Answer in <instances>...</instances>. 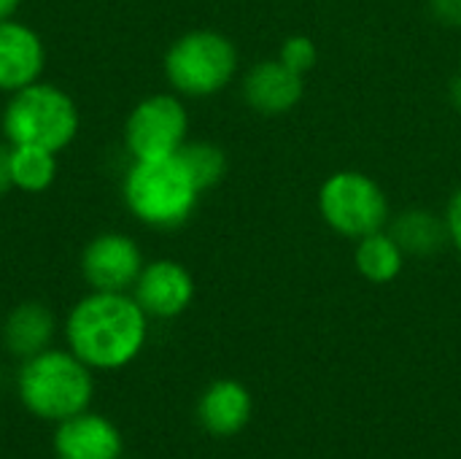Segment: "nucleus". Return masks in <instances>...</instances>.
Here are the masks:
<instances>
[{
    "label": "nucleus",
    "mask_w": 461,
    "mask_h": 459,
    "mask_svg": "<svg viewBox=\"0 0 461 459\" xmlns=\"http://www.w3.org/2000/svg\"><path fill=\"white\" fill-rule=\"evenodd\" d=\"M65 346L92 371L132 365L149 341V317L132 292L89 289L65 317Z\"/></svg>",
    "instance_id": "obj_1"
},
{
    "label": "nucleus",
    "mask_w": 461,
    "mask_h": 459,
    "mask_svg": "<svg viewBox=\"0 0 461 459\" xmlns=\"http://www.w3.org/2000/svg\"><path fill=\"white\" fill-rule=\"evenodd\" d=\"M92 373L95 371L86 368L68 346H49L19 363L16 398L30 417L57 425L68 417L89 411L95 398Z\"/></svg>",
    "instance_id": "obj_2"
},
{
    "label": "nucleus",
    "mask_w": 461,
    "mask_h": 459,
    "mask_svg": "<svg viewBox=\"0 0 461 459\" xmlns=\"http://www.w3.org/2000/svg\"><path fill=\"white\" fill-rule=\"evenodd\" d=\"M200 189L181 160H132L122 179V200L127 211L151 230H176L192 219Z\"/></svg>",
    "instance_id": "obj_3"
},
{
    "label": "nucleus",
    "mask_w": 461,
    "mask_h": 459,
    "mask_svg": "<svg viewBox=\"0 0 461 459\" xmlns=\"http://www.w3.org/2000/svg\"><path fill=\"white\" fill-rule=\"evenodd\" d=\"M0 127L11 146H43L59 154L76 141L81 114L62 87L41 78L8 95Z\"/></svg>",
    "instance_id": "obj_4"
},
{
    "label": "nucleus",
    "mask_w": 461,
    "mask_h": 459,
    "mask_svg": "<svg viewBox=\"0 0 461 459\" xmlns=\"http://www.w3.org/2000/svg\"><path fill=\"white\" fill-rule=\"evenodd\" d=\"M238 46L219 30L200 27L178 35L162 60L170 89L181 97H213L227 89L238 73Z\"/></svg>",
    "instance_id": "obj_5"
},
{
    "label": "nucleus",
    "mask_w": 461,
    "mask_h": 459,
    "mask_svg": "<svg viewBox=\"0 0 461 459\" xmlns=\"http://www.w3.org/2000/svg\"><path fill=\"white\" fill-rule=\"evenodd\" d=\"M319 214L324 225L351 241L384 230L392 219L384 187L362 170H335L319 187Z\"/></svg>",
    "instance_id": "obj_6"
},
{
    "label": "nucleus",
    "mask_w": 461,
    "mask_h": 459,
    "mask_svg": "<svg viewBox=\"0 0 461 459\" xmlns=\"http://www.w3.org/2000/svg\"><path fill=\"white\" fill-rule=\"evenodd\" d=\"M189 141V111L176 92H157L124 119V149L132 160H165Z\"/></svg>",
    "instance_id": "obj_7"
},
{
    "label": "nucleus",
    "mask_w": 461,
    "mask_h": 459,
    "mask_svg": "<svg viewBox=\"0 0 461 459\" xmlns=\"http://www.w3.org/2000/svg\"><path fill=\"white\" fill-rule=\"evenodd\" d=\"M146 260L127 233H100L81 252V276L97 292H132Z\"/></svg>",
    "instance_id": "obj_8"
},
{
    "label": "nucleus",
    "mask_w": 461,
    "mask_h": 459,
    "mask_svg": "<svg viewBox=\"0 0 461 459\" xmlns=\"http://www.w3.org/2000/svg\"><path fill=\"white\" fill-rule=\"evenodd\" d=\"M132 298L149 319H176L194 300V279L178 260H151L143 265Z\"/></svg>",
    "instance_id": "obj_9"
},
{
    "label": "nucleus",
    "mask_w": 461,
    "mask_h": 459,
    "mask_svg": "<svg viewBox=\"0 0 461 459\" xmlns=\"http://www.w3.org/2000/svg\"><path fill=\"white\" fill-rule=\"evenodd\" d=\"M51 452L54 459H124V436L113 419L81 411L57 422Z\"/></svg>",
    "instance_id": "obj_10"
},
{
    "label": "nucleus",
    "mask_w": 461,
    "mask_h": 459,
    "mask_svg": "<svg viewBox=\"0 0 461 459\" xmlns=\"http://www.w3.org/2000/svg\"><path fill=\"white\" fill-rule=\"evenodd\" d=\"M305 76L286 68L278 57L254 62L243 76V100L262 116H284L300 106Z\"/></svg>",
    "instance_id": "obj_11"
},
{
    "label": "nucleus",
    "mask_w": 461,
    "mask_h": 459,
    "mask_svg": "<svg viewBox=\"0 0 461 459\" xmlns=\"http://www.w3.org/2000/svg\"><path fill=\"white\" fill-rule=\"evenodd\" d=\"M46 68V46L38 30L14 19L0 22V92L14 95L41 81Z\"/></svg>",
    "instance_id": "obj_12"
},
{
    "label": "nucleus",
    "mask_w": 461,
    "mask_h": 459,
    "mask_svg": "<svg viewBox=\"0 0 461 459\" xmlns=\"http://www.w3.org/2000/svg\"><path fill=\"white\" fill-rule=\"evenodd\" d=\"M254 414V398L238 379L211 381L197 400V422L213 438H232L243 433Z\"/></svg>",
    "instance_id": "obj_13"
},
{
    "label": "nucleus",
    "mask_w": 461,
    "mask_h": 459,
    "mask_svg": "<svg viewBox=\"0 0 461 459\" xmlns=\"http://www.w3.org/2000/svg\"><path fill=\"white\" fill-rule=\"evenodd\" d=\"M57 335V317L46 303L24 300L3 319V346L14 360H30L49 349Z\"/></svg>",
    "instance_id": "obj_14"
},
{
    "label": "nucleus",
    "mask_w": 461,
    "mask_h": 459,
    "mask_svg": "<svg viewBox=\"0 0 461 459\" xmlns=\"http://www.w3.org/2000/svg\"><path fill=\"white\" fill-rule=\"evenodd\" d=\"M386 230L400 243L405 257H432L448 246L446 216L429 208H405L389 219Z\"/></svg>",
    "instance_id": "obj_15"
},
{
    "label": "nucleus",
    "mask_w": 461,
    "mask_h": 459,
    "mask_svg": "<svg viewBox=\"0 0 461 459\" xmlns=\"http://www.w3.org/2000/svg\"><path fill=\"white\" fill-rule=\"evenodd\" d=\"M354 265H357V271H359V276L365 281H370V284H392L405 268V252L392 238V233L384 227V230H375V233L357 241Z\"/></svg>",
    "instance_id": "obj_16"
},
{
    "label": "nucleus",
    "mask_w": 461,
    "mask_h": 459,
    "mask_svg": "<svg viewBox=\"0 0 461 459\" xmlns=\"http://www.w3.org/2000/svg\"><path fill=\"white\" fill-rule=\"evenodd\" d=\"M59 160L57 151L43 146H11V181L14 189L41 195L57 181Z\"/></svg>",
    "instance_id": "obj_17"
},
{
    "label": "nucleus",
    "mask_w": 461,
    "mask_h": 459,
    "mask_svg": "<svg viewBox=\"0 0 461 459\" xmlns=\"http://www.w3.org/2000/svg\"><path fill=\"white\" fill-rule=\"evenodd\" d=\"M176 157L181 160V165L186 168L200 192L219 187L227 176V154L221 146L211 141H186Z\"/></svg>",
    "instance_id": "obj_18"
},
{
    "label": "nucleus",
    "mask_w": 461,
    "mask_h": 459,
    "mask_svg": "<svg viewBox=\"0 0 461 459\" xmlns=\"http://www.w3.org/2000/svg\"><path fill=\"white\" fill-rule=\"evenodd\" d=\"M278 60L300 76H308L319 62V46L311 35H289L281 41Z\"/></svg>",
    "instance_id": "obj_19"
},
{
    "label": "nucleus",
    "mask_w": 461,
    "mask_h": 459,
    "mask_svg": "<svg viewBox=\"0 0 461 459\" xmlns=\"http://www.w3.org/2000/svg\"><path fill=\"white\" fill-rule=\"evenodd\" d=\"M429 14L443 27L461 30V0H429Z\"/></svg>",
    "instance_id": "obj_20"
},
{
    "label": "nucleus",
    "mask_w": 461,
    "mask_h": 459,
    "mask_svg": "<svg viewBox=\"0 0 461 459\" xmlns=\"http://www.w3.org/2000/svg\"><path fill=\"white\" fill-rule=\"evenodd\" d=\"M443 216H446V227H448V243L461 254V187L451 195Z\"/></svg>",
    "instance_id": "obj_21"
},
{
    "label": "nucleus",
    "mask_w": 461,
    "mask_h": 459,
    "mask_svg": "<svg viewBox=\"0 0 461 459\" xmlns=\"http://www.w3.org/2000/svg\"><path fill=\"white\" fill-rule=\"evenodd\" d=\"M14 189L11 181V143H0V197Z\"/></svg>",
    "instance_id": "obj_22"
},
{
    "label": "nucleus",
    "mask_w": 461,
    "mask_h": 459,
    "mask_svg": "<svg viewBox=\"0 0 461 459\" xmlns=\"http://www.w3.org/2000/svg\"><path fill=\"white\" fill-rule=\"evenodd\" d=\"M19 5H22V0H0V22L14 19L16 11H19Z\"/></svg>",
    "instance_id": "obj_23"
},
{
    "label": "nucleus",
    "mask_w": 461,
    "mask_h": 459,
    "mask_svg": "<svg viewBox=\"0 0 461 459\" xmlns=\"http://www.w3.org/2000/svg\"><path fill=\"white\" fill-rule=\"evenodd\" d=\"M451 103L456 106V111L461 114V73H456L454 81H451Z\"/></svg>",
    "instance_id": "obj_24"
}]
</instances>
